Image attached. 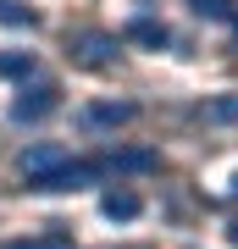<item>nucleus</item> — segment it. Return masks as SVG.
I'll return each instance as SVG.
<instances>
[{
    "instance_id": "1",
    "label": "nucleus",
    "mask_w": 238,
    "mask_h": 249,
    "mask_svg": "<svg viewBox=\"0 0 238 249\" xmlns=\"http://www.w3.org/2000/svg\"><path fill=\"white\" fill-rule=\"evenodd\" d=\"M55 106H61V89H55V83H22L17 100H11V122H17V127H34Z\"/></svg>"
},
{
    "instance_id": "8",
    "label": "nucleus",
    "mask_w": 238,
    "mask_h": 249,
    "mask_svg": "<svg viewBox=\"0 0 238 249\" xmlns=\"http://www.w3.org/2000/svg\"><path fill=\"white\" fill-rule=\"evenodd\" d=\"M106 160H111V178H116V172H155V155L150 150H122V155L111 150Z\"/></svg>"
},
{
    "instance_id": "14",
    "label": "nucleus",
    "mask_w": 238,
    "mask_h": 249,
    "mask_svg": "<svg viewBox=\"0 0 238 249\" xmlns=\"http://www.w3.org/2000/svg\"><path fill=\"white\" fill-rule=\"evenodd\" d=\"M233 244H238V227H233Z\"/></svg>"
},
{
    "instance_id": "12",
    "label": "nucleus",
    "mask_w": 238,
    "mask_h": 249,
    "mask_svg": "<svg viewBox=\"0 0 238 249\" xmlns=\"http://www.w3.org/2000/svg\"><path fill=\"white\" fill-rule=\"evenodd\" d=\"M6 249H78L67 232H44V238H11Z\"/></svg>"
},
{
    "instance_id": "10",
    "label": "nucleus",
    "mask_w": 238,
    "mask_h": 249,
    "mask_svg": "<svg viewBox=\"0 0 238 249\" xmlns=\"http://www.w3.org/2000/svg\"><path fill=\"white\" fill-rule=\"evenodd\" d=\"M205 122H238V94H221V100H205L200 106Z\"/></svg>"
},
{
    "instance_id": "15",
    "label": "nucleus",
    "mask_w": 238,
    "mask_h": 249,
    "mask_svg": "<svg viewBox=\"0 0 238 249\" xmlns=\"http://www.w3.org/2000/svg\"><path fill=\"white\" fill-rule=\"evenodd\" d=\"M233 34H238V22H233Z\"/></svg>"
},
{
    "instance_id": "6",
    "label": "nucleus",
    "mask_w": 238,
    "mask_h": 249,
    "mask_svg": "<svg viewBox=\"0 0 238 249\" xmlns=\"http://www.w3.org/2000/svg\"><path fill=\"white\" fill-rule=\"evenodd\" d=\"M122 39H139V45H150V50H166V45H172V34H166L155 17H133V22L122 28Z\"/></svg>"
},
{
    "instance_id": "13",
    "label": "nucleus",
    "mask_w": 238,
    "mask_h": 249,
    "mask_svg": "<svg viewBox=\"0 0 238 249\" xmlns=\"http://www.w3.org/2000/svg\"><path fill=\"white\" fill-rule=\"evenodd\" d=\"M227 194H233V199H238V172H233V188H227Z\"/></svg>"
},
{
    "instance_id": "3",
    "label": "nucleus",
    "mask_w": 238,
    "mask_h": 249,
    "mask_svg": "<svg viewBox=\"0 0 238 249\" xmlns=\"http://www.w3.org/2000/svg\"><path fill=\"white\" fill-rule=\"evenodd\" d=\"M122 122H133L128 100H94V106H83V127H122Z\"/></svg>"
},
{
    "instance_id": "5",
    "label": "nucleus",
    "mask_w": 238,
    "mask_h": 249,
    "mask_svg": "<svg viewBox=\"0 0 238 249\" xmlns=\"http://www.w3.org/2000/svg\"><path fill=\"white\" fill-rule=\"evenodd\" d=\"M100 211H106V216H111V222H133V216H139V211H144V199H139V194H133V188H111V194H106V199H100Z\"/></svg>"
},
{
    "instance_id": "2",
    "label": "nucleus",
    "mask_w": 238,
    "mask_h": 249,
    "mask_svg": "<svg viewBox=\"0 0 238 249\" xmlns=\"http://www.w3.org/2000/svg\"><path fill=\"white\" fill-rule=\"evenodd\" d=\"M72 50H78L83 61L106 67V61H116V50H122V34H72Z\"/></svg>"
},
{
    "instance_id": "4",
    "label": "nucleus",
    "mask_w": 238,
    "mask_h": 249,
    "mask_svg": "<svg viewBox=\"0 0 238 249\" xmlns=\"http://www.w3.org/2000/svg\"><path fill=\"white\" fill-rule=\"evenodd\" d=\"M61 160H67V150H61V144H34V150H22V160H17V166H22V178H39V172L61 166Z\"/></svg>"
},
{
    "instance_id": "9",
    "label": "nucleus",
    "mask_w": 238,
    "mask_h": 249,
    "mask_svg": "<svg viewBox=\"0 0 238 249\" xmlns=\"http://www.w3.org/2000/svg\"><path fill=\"white\" fill-rule=\"evenodd\" d=\"M34 6H22V0H0V28H34Z\"/></svg>"
},
{
    "instance_id": "7",
    "label": "nucleus",
    "mask_w": 238,
    "mask_h": 249,
    "mask_svg": "<svg viewBox=\"0 0 238 249\" xmlns=\"http://www.w3.org/2000/svg\"><path fill=\"white\" fill-rule=\"evenodd\" d=\"M188 11H194V17H205V22H238V6L233 0H188Z\"/></svg>"
},
{
    "instance_id": "11",
    "label": "nucleus",
    "mask_w": 238,
    "mask_h": 249,
    "mask_svg": "<svg viewBox=\"0 0 238 249\" xmlns=\"http://www.w3.org/2000/svg\"><path fill=\"white\" fill-rule=\"evenodd\" d=\"M39 72V61L28 50H17V55H0V78H34Z\"/></svg>"
}]
</instances>
